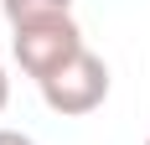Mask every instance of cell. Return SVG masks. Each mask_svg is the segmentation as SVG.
Listing matches in <instances>:
<instances>
[{
    "instance_id": "6",
    "label": "cell",
    "mask_w": 150,
    "mask_h": 145,
    "mask_svg": "<svg viewBox=\"0 0 150 145\" xmlns=\"http://www.w3.org/2000/svg\"><path fill=\"white\" fill-rule=\"evenodd\" d=\"M145 145H150V140H145Z\"/></svg>"
},
{
    "instance_id": "5",
    "label": "cell",
    "mask_w": 150,
    "mask_h": 145,
    "mask_svg": "<svg viewBox=\"0 0 150 145\" xmlns=\"http://www.w3.org/2000/svg\"><path fill=\"white\" fill-rule=\"evenodd\" d=\"M5 104H11V78H5V68H0V114H5Z\"/></svg>"
},
{
    "instance_id": "1",
    "label": "cell",
    "mask_w": 150,
    "mask_h": 145,
    "mask_svg": "<svg viewBox=\"0 0 150 145\" xmlns=\"http://www.w3.org/2000/svg\"><path fill=\"white\" fill-rule=\"evenodd\" d=\"M11 52H16V62H21V72H26V78L47 83L52 72H62L78 52H83V31H78L73 16L26 21V26H11Z\"/></svg>"
},
{
    "instance_id": "2",
    "label": "cell",
    "mask_w": 150,
    "mask_h": 145,
    "mask_svg": "<svg viewBox=\"0 0 150 145\" xmlns=\"http://www.w3.org/2000/svg\"><path fill=\"white\" fill-rule=\"evenodd\" d=\"M42 88V99H47V109L52 114H62V119H78V114H93L98 104L109 99V62L98 57V52H78L73 62L62 72H52L47 83H36Z\"/></svg>"
},
{
    "instance_id": "3",
    "label": "cell",
    "mask_w": 150,
    "mask_h": 145,
    "mask_svg": "<svg viewBox=\"0 0 150 145\" xmlns=\"http://www.w3.org/2000/svg\"><path fill=\"white\" fill-rule=\"evenodd\" d=\"M0 11L11 26L26 21H52V16H73V0H0Z\"/></svg>"
},
{
    "instance_id": "4",
    "label": "cell",
    "mask_w": 150,
    "mask_h": 145,
    "mask_svg": "<svg viewBox=\"0 0 150 145\" xmlns=\"http://www.w3.org/2000/svg\"><path fill=\"white\" fill-rule=\"evenodd\" d=\"M0 145H36L31 135H21V130H0Z\"/></svg>"
}]
</instances>
